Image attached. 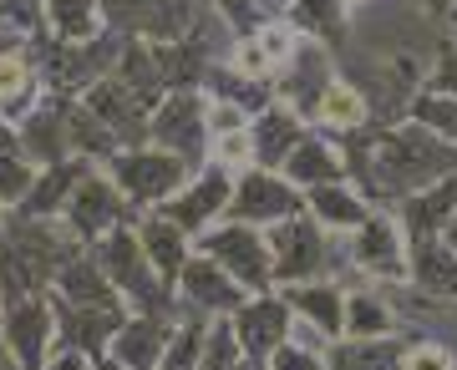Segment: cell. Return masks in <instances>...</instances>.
Here are the masks:
<instances>
[{
	"instance_id": "1",
	"label": "cell",
	"mask_w": 457,
	"mask_h": 370,
	"mask_svg": "<svg viewBox=\"0 0 457 370\" xmlns=\"http://www.w3.org/2000/svg\"><path fill=\"white\" fill-rule=\"evenodd\" d=\"M92 254H97V264L107 269L112 290L122 294V305H128L132 315H163V320H173L179 294H173V284H163V274L153 269V259L143 254L132 224H117L107 239L92 243Z\"/></svg>"
},
{
	"instance_id": "2",
	"label": "cell",
	"mask_w": 457,
	"mask_h": 370,
	"mask_svg": "<svg viewBox=\"0 0 457 370\" xmlns=\"http://www.w3.org/2000/svg\"><path fill=\"white\" fill-rule=\"evenodd\" d=\"M270 259H275V290L279 284H305V279H341L345 249L336 234L315 224L311 213H295L285 224L264 228Z\"/></svg>"
},
{
	"instance_id": "3",
	"label": "cell",
	"mask_w": 457,
	"mask_h": 370,
	"mask_svg": "<svg viewBox=\"0 0 457 370\" xmlns=\"http://www.w3.org/2000/svg\"><path fill=\"white\" fill-rule=\"evenodd\" d=\"M345 249V269L366 279V284H386V290H402L407 284V264H411V239L396 213L371 209V218L361 228H351L341 239Z\"/></svg>"
},
{
	"instance_id": "4",
	"label": "cell",
	"mask_w": 457,
	"mask_h": 370,
	"mask_svg": "<svg viewBox=\"0 0 457 370\" xmlns=\"http://www.w3.org/2000/svg\"><path fill=\"white\" fill-rule=\"evenodd\" d=\"M188 173H194L188 162L173 158V152H163V147H153V143L122 147V152L107 162V177L122 188V198H128L137 213L168 203V198L179 193L183 183H188Z\"/></svg>"
},
{
	"instance_id": "5",
	"label": "cell",
	"mask_w": 457,
	"mask_h": 370,
	"mask_svg": "<svg viewBox=\"0 0 457 370\" xmlns=\"http://www.w3.org/2000/svg\"><path fill=\"white\" fill-rule=\"evenodd\" d=\"M198 249H204L219 269H228V279H234L245 294L275 290V259H270L264 228L239 224V218H219V224L198 239Z\"/></svg>"
},
{
	"instance_id": "6",
	"label": "cell",
	"mask_w": 457,
	"mask_h": 370,
	"mask_svg": "<svg viewBox=\"0 0 457 370\" xmlns=\"http://www.w3.org/2000/svg\"><path fill=\"white\" fill-rule=\"evenodd\" d=\"M132 218H137V209L122 198V188L107 177V168H87V173L77 177L71 198H66V209H62L66 234L77 243H87V249L97 239H107L117 224H132Z\"/></svg>"
},
{
	"instance_id": "7",
	"label": "cell",
	"mask_w": 457,
	"mask_h": 370,
	"mask_svg": "<svg viewBox=\"0 0 457 370\" xmlns=\"http://www.w3.org/2000/svg\"><path fill=\"white\" fill-rule=\"evenodd\" d=\"M295 213H305V193L295 188L279 168H245L234 173V193H228V218L254 228H275Z\"/></svg>"
},
{
	"instance_id": "8",
	"label": "cell",
	"mask_w": 457,
	"mask_h": 370,
	"mask_svg": "<svg viewBox=\"0 0 457 370\" xmlns=\"http://www.w3.org/2000/svg\"><path fill=\"white\" fill-rule=\"evenodd\" d=\"M147 143L183 158L188 168L209 162V122H204V92H163L147 117Z\"/></svg>"
},
{
	"instance_id": "9",
	"label": "cell",
	"mask_w": 457,
	"mask_h": 370,
	"mask_svg": "<svg viewBox=\"0 0 457 370\" xmlns=\"http://www.w3.org/2000/svg\"><path fill=\"white\" fill-rule=\"evenodd\" d=\"M0 345L21 370H46L56 350V305L46 294H26V300H5V320H0Z\"/></svg>"
},
{
	"instance_id": "10",
	"label": "cell",
	"mask_w": 457,
	"mask_h": 370,
	"mask_svg": "<svg viewBox=\"0 0 457 370\" xmlns=\"http://www.w3.org/2000/svg\"><path fill=\"white\" fill-rule=\"evenodd\" d=\"M228 193H234V173L204 162V168L188 173V183H183L179 193L168 198V203H158V209H163L168 218H173V224L198 243L213 224H219V218H228Z\"/></svg>"
},
{
	"instance_id": "11",
	"label": "cell",
	"mask_w": 457,
	"mask_h": 370,
	"mask_svg": "<svg viewBox=\"0 0 457 370\" xmlns=\"http://www.w3.org/2000/svg\"><path fill=\"white\" fill-rule=\"evenodd\" d=\"M173 294H179V309H188V315H204V320H228L234 309L245 305L249 294L228 279V269H219L204 249L194 243V259L183 264L179 284H173Z\"/></svg>"
},
{
	"instance_id": "12",
	"label": "cell",
	"mask_w": 457,
	"mask_h": 370,
	"mask_svg": "<svg viewBox=\"0 0 457 370\" xmlns=\"http://www.w3.org/2000/svg\"><path fill=\"white\" fill-rule=\"evenodd\" d=\"M228 325H234L239 350H245L249 360H270V350L290 335L295 309L285 305V294H279V290H264V294H249L245 305L228 315Z\"/></svg>"
},
{
	"instance_id": "13",
	"label": "cell",
	"mask_w": 457,
	"mask_h": 370,
	"mask_svg": "<svg viewBox=\"0 0 457 370\" xmlns=\"http://www.w3.org/2000/svg\"><path fill=\"white\" fill-rule=\"evenodd\" d=\"M51 305H56V345L82 350V355H92V360L107 355L117 325L132 315L128 305H66V300H56V294H51Z\"/></svg>"
},
{
	"instance_id": "14",
	"label": "cell",
	"mask_w": 457,
	"mask_h": 370,
	"mask_svg": "<svg viewBox=\"0 0 457 370\" xmlns=\"http://www.w3.org/2000/svg\"><path fill=\"white\" fill-rule=\"evenodd\" d=\"M336 77V51L326 46V41H300L295 46V56L285 62V71H279L270 86H275V97L279 102H290L300 117H311V107H315V97L326 92V81Z\"/></svg>"
},
{
	"instance_id": "15",
	"label": "cell",
	"mask_w": 457,
	"mask_h": 370,
	"mask_svg": "<svg viewBox=\"0 0 457 370\" xmlns=\"http://www.w3.org/2000/svg\"><path fill=\"white\" fill-rule=\"evenodd\" d=\"M82 102L102 117V122H107V132H112L122 147L147 143V117H153V102H143L128 81H117L112 71H107L102 81H92V86L82 92Z\"/></svg>"
},
{
	"instance_id": "16",
	"label": "cell",
	"mask_w": 457,
	"mask_h": 370,
	"mask_svg": "<svg viewBox=\"0 0 457 370\" xmlns=\"http://www.w3.org/2000/svg\"><path fill=\"white\" fill-rule=\"evenodd\" d=\"M279 173L290 177L300 193H311L320 183H341V177H351V168H345V143L330 137V132H320V127H311L295 143L290 158L279 162Z\"/></svg>"
},
{
	"instance_id": "17",
	"label": "cell",
	"mask_w": 457,
	"mask_h": 370,
	"mask_svg": "<svg viewBox=\"0 0 457 370\" xmlns=\"http://www.w3.org/2000/svg\"><path fill=\"white\" fill-rule=\"evenodd\" d=\"M132 228H137V243H143V254L153 259V269L163 274V284H179L183 264L194 259V239H188L163 209H143L132 218Z\"/></svg>"
},
{
	"instance_id": "18",
	"label": "cell",
	"mask_w": 457,
	"mask_h": 370,
	"mask_svg": "<svg viewBox=\"0 0 457 370\" xmlns=\"http://www.w3.org/2000/svg\"><path fill=\"white\" fill-rule=\"evenodd\" d=\"M41 102H46V77L36 71L31 46L0 56V122L5 127H21Z\"/></svg>"
},
{
	"instance_id": "19",
	"label": "cell",
	"mask_w": 457,
	"mask_h": 370,
	"mask_svg": "<svg viewBox=\"0 0 457 370\" xmlns=\"http://www.w3.org/2000/svg\"><path fill=\"white\" fill-rule=\"evenodd\" d=\"M285 305L295 309V320L315 325L326 340L345 335V284L341 279H305V284H279Z\"/></svg>"
},
{
	"instance_id": "20",
	"label": "cell",
	"mask_w": 457,
	"mask_h": 370,
	"mask_svg": "<svg viewBox=\"0 0 457 370\" xmlns=\"http://www.w3.org/2000/svg\"><path fill=\"white\" fill-rule=\"evenodd\" d=\"M51 294L66 300V305H122V294L112 290L107 269L97 264V254H92L87 243H77V249L62 259V269L51 279Z\"/></svg>"
},
{
	"instance_id": "21",
	"label": "cell",
	"mask_w": 457,
	"mask_h": 370,
	"mask_svg": "<svg viewBox=\"0 0 457 370\" xmlns=\"http://www.w3.org/2000/svg\"><path fill=\"white\" fill-rule=\"evenodd\" d=\"M305 132H311V122L295 112L290 102L275 97L264 112H254V122H249V137H254V168H279Z\"/></svg>"
},
{
	"instance_id": "22",
	"label": "cell",
	"mask_w": 457,
	"mask_h": 370,
	"mask_svg": "<svg viewBox=\"0 0 457 370\" xmlns=\"http://www.w3.org/2000/svg\"><path fill=\"white\" fill-rule=\"evenodd\" d=\"M311 127L330 132V137H351V132H366V122H371V97L361 92L356 81L345 77H330L326 92L315 97L311 117H305Z\"/></svg>"
},
{
	"instance_id": "23",
	"label": "cell",
	"mask_w": 457,
	"mask_h": 370,
	"mask_svg": "<svg viewBox=\"0 0 457 370\" xmlns=\"http://www.w3.org/2000/svg\"><path fill=\"white\" fill-rule=\"evenodd\" d=\"M371 209H376V203L361 193L351 177H341V183H320V188H311V193H305V213H311L326 234H336V239H345L351 228L366 224V218H371Z\"/></svg>"
},
{
	"instance_id": "24",
	"label": "cell",
	"mask_w": 457,
	"mask_h": 370,
	"mask_svg": "<svg viewBox=\"0 0 457 370\" xmlns=\"http://www.w3.org/2000/svg\"><path fill=\"white\" fill-rule=\"evenodd\" d=\"M396 218L407 228V239H442V228L457 218V173H447L432 188H417L411 198H402Z\"/></svg>"
},
{
	"instance_id": "25",
	"label": "cell",
	"mask_w": 457,
	"mask_h": 370,
	"mask_svg": "<svg viewBox=\"0 0 457 370\" xmlns=\"http://www.w3.org/2000/svg\"><path fill=\"white\" fill-rule=\"evenodd\" d=\"M16 137H21V152H26L36 168L66 162V158H71V143H66V97L46 92V102H41L26 122H21Z\"/></svg>"
},
{
	"instance_id": "26",
	"label": "cell",
	"mask_w": 457,
	"mask_h": 370,
	"mask_svg": "<svg viewBox=\"0 0 457 370\" xmlns=\"http://www.w3.org/2000/svg\"><path fill=\"white\" fill-rule=\"evenodd\" d=\"M168 325L173 320H163V315H128L117 325L112 345H107V360H117L122 370H158L168 345Z\"/></svg>"
},
{
	"instance_id": "27",
	"label": "cell",
	"mask_w": 457,
	"mask_h": 370,
	"mask_svg": "<svg viewBox=\"0 0 457 370\" xmlns=\"http://www.w3.org/2000/svg\"><path fill=\"white\" fill-rule=\"evenodd\" d=\"M407 290H417L422 300H447V305H457V254L442 239H411Z\"/></svg>"
},
{
	"instance_id": "28",
	"label": "cell",
	"mask_w": 457,
	"mask_h": 370,
	"mask_svg": "<svg viewBox=\"0 0 457 370\" xmlns=\"http://www.w3.org/2000/svg\"><path fill=\"white\" fill-rule=\"evenodd\" d=\"M345 335L376 340V335H402L396 320V300L386 284H345Z\"/></svg>"
},
{
	"instance_id": "29",
	"label": "cell",
	"mask_w": 457,
	"mask_h": 370,
	"mask_svg": "<svg viewBox=\"0 0 457 370\" xmlns=\"http://www.w3.org/2000/svg\"><path fill=\"white\" fill-rule=\"evenodd\" d=\"M66 143H71V158H87L92 168H107L122 152V143L107 132V122L82 97H66Z\"/></svg>"
},
{
	"instance_id": "30",
	"label": "cell",
	"mask_w": 457,
	"mask_h": 370,
	"mask_svg": "<svg viewBox=\"0 0 457 370\" xmlns=\"http://www.w3.org/2000/svg\"><path fill=\"white\" fill-rule=\"evenodd\" d=\"M87 168H92L87 158H66V162L41 168L36 183H31V193H26V203H21V213H31V218H62L66 198H71V188H77V177H82Z\"/></svg>"
},
{
	"instance_id": "31",
	"label": "cell",
	"mask_w": 457,
	"mask_h": 370,
	"mask_svg": "<svg viewBox=\"0 0 457 370\" xmlns=\"http://www.w3.org/2000/svg\"><path fill=\"white\" fill-rule=\"evenodd\" d=\"M402 345H407V335H376V340L341 335L330 345V370H396Z\"/></svg>"
},
{
	"instance_id": "32",
	"label": "cell",
	"mask_w": 457,
	"mask_h": 370,
	"mask_svg": "<svg viewBox=\"0 0 457 370\" xmlns=\"http://www.w3.org/2000/svg\"><path fill=\"white\" fill-rule=\"evenodd\" d=\"M41 31L51 41H92L107 26H102L97 0H41Z\"/></svg>"
},
{
	"instance_id": "33",
	"label": "cell",
	"mask_w": 457,
	"mask_h": 370,
	"mask_svg": "<svg viewBox=\"0 0 457 370\" xmlns=\"http://www.w3.org/2000/svg\"><path fill=\"white\" fill-rule=\"evenodd\" d=\"M209 325L204 315H188V309H173V325H168V345L158 370H198L204 360V340H209Z\"/></svg>"
},
{
	"instance_id": "34",
	"label": "cell",
	"mask_w": 457,
	"mask_h": 370,
	"mask_svg": "<svg viewBox=\"0 0 457 370\" xmlns=\"http://www.w3.org/2000/svg\"><path fill=\"white\" fill-rule=\"evenodd\" d=\"M36 173H41V168L21 152L16 127H5V122H0V203H5V209H21L26 193H31Z\"/></svg>"
},
{
	"instance_id": "35",
	"label": "cell",
	"mask_w": 457,
	"mask_h": 370,
	"mask_svg": "<svg viewBox=\"0 0 457 370\" xmlns=\"http://www.w3.org/2000/svg\"><path fill=\"white\" fill-rule=\"evenodd\" d=\"M300 36H311V41H326L330 51H336V41L345 36V21H351V11H345L341 0H290V16H285Z\"/></svg>"
},
{
	"instance_id": "36",
	"label": "cell",
	"mask_w": 457,
	"mask_h": 370,
	"mask_svg": "<svg viewBox=\"0 0 457 370\" xmlns=\"http://www.w3.org/2000/svg\"><path fill=\"white\" fill-rule=\"evenodd\" d=\"M407 122L427 127L432 137L457 147V97H442V92H417L407 102Z\"/></svg>"
},
{
	"instance_id": "37",
	"label": "cell",
	"mask_w": 457,
	"mask_h": 370,
	"mask_svg": "<svg viewBox=\"0 0 457 370\" xmlns=\"http://www.w3.org/2000/svg\"><path fill=\"white\" fill-rule=\"evenodd\" d=\"M228 71L245 81H275V62H270V51L260 46L254 31H239L228 41Z\"/></svg>"
},
{
	"instance_id": "38",
	"label": "cell",
	"mask_w": 457,
	"mask_h": 370,
	"mask_svg": "<svg viewBox=\"0 0 457 370\" xmlns=\"http://www.w3.org/2000/svg\"><path fill=\"white\" fill-rule=\"evenodd\" d=\"M264 366H270V370H330V350L285 335L275 350H270V360H264Z\"/></svg>"
},
{
	"instance_id": "39",
	"label": "cell",
	"mask_w": 457,
	"mask_h": 370,
	"mask_svg": "<svg viewBox=\"0 0 457 370\" xmlns=\"http://www.w3.org/2000/svg\"><path fill=\"white\" fill-rule=\"evenodd\" d=\"M396 370H457V350L447 345V340H432V335L407 340V345H402V366Z\"/></svg>"
},
{
	"instance_id": "40",
	"label": "cell",
	"mask_w": 457,
	"mask_h": 370,
	"mask_svg": "<svg viewBox=\"0 0 457 370\" xmlns=\"http://www.w3.org/2000/svg\"><path fill=\"white\" fill-rule=\"evenodd\" d=\"M239 360H245V350H239L234 325H228V320H213V325H209V340H204V360H198V370H234Z\"/></svg>"
},
{
	"instance_id": "41",
	"label": "cell",
	"mask_w": 457,
	"mask_h": 370,
	"mask_svg": "<svg viewBox=\"0 0 457 370\" xmlns=\"http://www.w3.org/2000/svg\"><path fill=\"white\" fill-rule=\"evenodd\" d=\"M209 162L213 168H228V173L254 168V137H249V127L224 132V137H209Z\"/></svg>"
},
{
	"instance_id": "42",
	"label": "cell",
	"mask_w": 457,
	"mask_h": 370,
	"mask_svg": "<svg viewBox=\"0 0 457 370\" xmlns=\"http://www.w3.org/2000/svg\"><path fill=\"white\" fill-rule=\"evenodd\" d=\"M204 122H209V137H224V132H239L254 122V112L249 107H239L234 97H224V92H204Z\"/></svg>"
},
{
	"instance_id": "43",
	"label": "cell",
	"mask_w": 457,
	"mask_h": 370,
	"mask_svg": "<svg viewBox=\"0 0 457 370\" xmlns=\"http://www.w3.org/2000/svg\"><path fill=\"white\" fill-rule=\"evenodd\" d=\"M153 5H158V0H97L102 26L117 31V36H137L143 31V21L153 16Z\"/></svg>"
},
{
	"instance_id": "44",
	"label": "cell",
	"mask_w": 457,
	"mask_h": 370,
	"mask_svg": "<svg viewBox=\"0 0 457 370\" xmlns=\"http://www.w3.org/2000/svg\"><path fill=\"white\" fill-rule=\"evenodd\" d=\"M254 36H260V46L270 51V62H275V77L285 71V62L295 56V46L305 41V36L295 31V26H290L285 16H279V21H260V26H254Z\"/></svg>"
},
{
	"instance_id": "45",
	"label": "cell",
	"mask_w": 457,
	"mask_h": 370,
	"mask_svg": "<svg viewBox=\"0 0 457 370\" xmlns=\"http://www.w3.org/2000/svg\"><path fill=\"white\" fill-rule=\"evenodd\" d=\"M417 92H442V97H457V46H442L437 62H432V71L422 77V86Z\"/></svg>"
},
{
	"instance_id": "46",
	"label": "cell",
	"mask_w": 457,
	"mask_h": 370,
	"mask_svg": "<svg viewBox=\"0 0 457 370\" xmlns=\"http://www.w3.org/2000/svg\"><path fill=\"white\" fill-rule=\"evenodd\" d=\"M422 5H427V11H432V16H442V11H453L457 0H422Z\"/></svg>"
},
{
	"instance_id": "47",
	"label": "cell",
	"mask_w": 457,
	"mask_h": 370,
	"mask_svg": "<svg viewBox=\"0 0 457 370\" xmlns=\"http://www.w3.org/2000/svg\"><path fill=\"white\" fill-rule=\"evenodd\" d=\"M234 370H270V366H264V360H249V355H245V360H239Z\"/></svg>"
},
{
	"instance_id": "48",
	"label": "cell",
	"mask_w": 457,
	"mask_h": 370,
	"mask_svg": "<svg viewBox=\"0 0 457 370\" xmlns=\"http://www.w3.org/2000/svg\"><path fill=\"white\" fill-rule=\"evenodd\" d=\"M92 370H122V366H117V360H107V355H102V360H92Z\"/></svg>"
},
{
	"instance_id": "49",
	"label": "cell",
	"mask_w": 457,
	"mask_h": 370,
	"mask_svg": "<svg viewBox=\"0 0 457 370\" xmlns=\"http://www.w3.org/2000/svg\"><path fill=\"white\" fill-rule=\"evenodd\" d=\"M5 224H11V209H5V203H0V239H5Z\"/></svg>"
},
{
	"instance_id": "50",
	"label": "cell",
	"mask_w": 457,
	"mask_h": 370,
	"mask_svg": "<svg viewBox=\"0 0 457 370\" xmlns=\"http://www.w3.org/2000/svg\"><path fill=\"white\" fill-rule=\"evenodd\" d=\"M345 11H361V5H371V0H341Z\"/></svg>"
},
{
	"instance_id": "51",
	"label": "cell",
	"mask_w": 457,
	"mask_h": 370,
	"mask_svg": "<svg viewBox=\"0 0 457 370\" xmlns=\"http://www.w3.org/2000/svg\"><path fill=\"white\" fill-rule=\"evenodd\" d=\"M0 320H5V290H0Z\"/></svg>"
}]
</instances>
